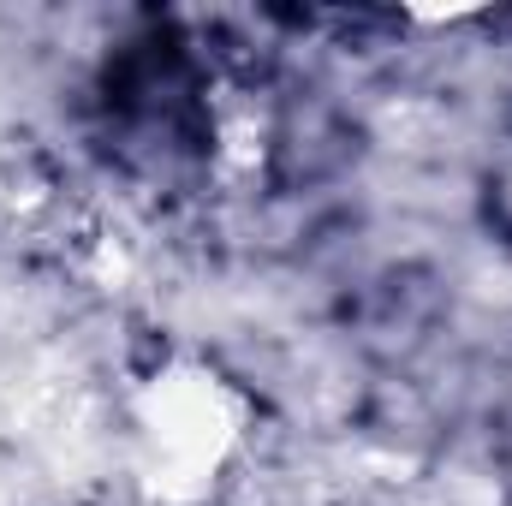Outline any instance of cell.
Wrapping results in <instances>:
<instances>
[{
    "label": "cell",
    "mask_w": 512,
    "mask_h": 506,
    "mask_svg": "<svg viewBox=\"0 0 512 506\" xmlns=\"http://www.w3.org/2000/svg\"><path fill=\"white\" fill-rule=\"evenodd\" d=\"M131 429H137V459L221 477L245 447L251 399L227 370L203 358H167L131 387Z\"/></svg>",
    "instance_id": "6da1fadb"
},
{
    "label": "cell",
    "mask_w": 512,
    "mask_h": 506,
    "mask_svg": "<svg viewBox=\"0 0 512 506\" xmlns=\"http://www.w3.org/2000/svg\"><path fill=\"white\" fill-rule=\"evenodd\" d=\"M215 167L227 179H256L268 167V120L256 108H233L215 126Z\"/></svg>",
    "instance_id": "7a4b0ae2"
},
{
    "label": "cell",
    "mask_w": 512,
    "mask_h": 506,
    "mask_svg": "<svg viewBox=\"0 0 512 506\" xmlns=\"http://www.w3.org/2000/svg\"><path fill=\"white\" fill-rule=\"evenodd\" d=\"M399 18L417 24V30H453V24H465V18H483V6H477V0H453V6H399Z\"/></svg>",
    "instance_id": "3957f363"
}]
</instances>
